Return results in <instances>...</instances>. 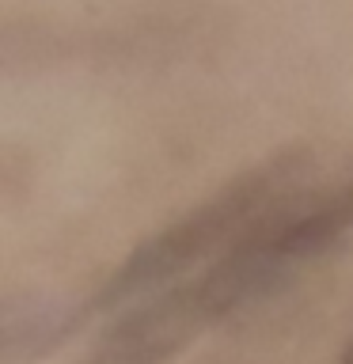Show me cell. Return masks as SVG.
I'll use <instances>...</instances> for the list:
<instances>
[{"instance_id":"cell-1","label":"cell","mask_w":353,"mask_h":364,"mask_svg":"<svg viewBox=\"0 0 353 364\" xmlns=\"http://www.w3.org/2000/svg\"><path fill=\"white\" fill-rule=\"evenodd\" d=\"M285 164H273L258 175L239 178L236 186H228L216 201H209L205 209L190 213L186 220H179L175 228H167L164 235L148 239L125 266L114 273V281L102 289L95 307H114L122 300H133L144 289H156L171 277H179L182 269H190L194 262H201L205 255H213L216 243H224L239 224H247L251 216L262 209V201L273 193Z\"/></svg>"},{"instance_id":"cell-2","label":"cell","mask_w":353,"mask_h":364,"mask_svg":"<svg viewBox=\"0 0 353 364\" xmlns=\"http://www.w3.org/2000/svg\"><path fill=\"white\" fill-rule=\"evenodd\" d=\"M209 323L194 284L137 307L102 338L88 364H164Z\"/></svg>"},{"instance_id":"cell-3","label":"cell","mask_w":353,"mask_h":364,"mask_svg":"<svg viewBox=\"0 0 353 364\" xmlns=\"http://www.w3.org/2000/svg\"><path fill=\"white\" fill-rule=\"evenodd\" d=\"M342 364H353V346L346 349V357H342Z\"/></svg>"}]
</instances>
